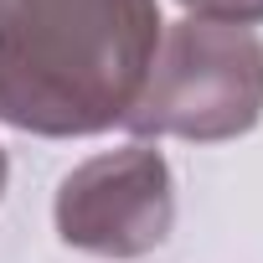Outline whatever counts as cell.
Returning <instances> with one entry per match:
<instances>
[{"label":"cell","mask_w":263,"mask_h":263,"mask_svg":"<svg viewBox=\"0 0 263 263\" xmlns=\"http://www.w3.org/2000/svg\"><path fill=\"white\" fill-rule=\"evenodd\" d=\"M57 232L98 258H145L176 227L171 165L150 145H124L83 160L57 186Z\"/></svg>","instance_id":"3957f363"},{"label":"cell","mask_w":263,"mask_h":263,"mask_svg":"<svg viewBox=\"0 0 263 263\" xmlns=\"http://www.w3.org/2000/svg\"><path fill=\"white\" fill-rule=\"evenodd\" d=\"M6 176H11V165H6V150H0V196H6Z\"/></svg>","instance_id":"5b68a950"},{"label":"cell","mask_w":263,"mask_h":263,"mask_svg":"<svg viewBox=\"0 0 263 263\" xmlns=\"http://www.w3.org/2000/svg\"><path fill=\"white\" fill-rule=\"evenodd\" d=\"M160 36L155 0H0V124L42 140L124 124Z\"/></svg>","instance_id":"6da1fadb"},{"label":"cell","mask_w":263,"mask_h":263,"mask_svg":"<svg viewBox=\"0 0 263 263\" xmlns=\"http://www.w3.org/2000/svg\"><path fill=\"white\" fill-rule=\"evenodd\" d=\"M263 119V42L248 26L176 21L160 36L150 78L124 114V129L140 140H237Z\"/></svg>","instance_id":"7a4b0ae2"},{"label":"cell","mask_w":263,"mask_h":263,"mask_svg":"<svg viewBox=\"0 0 263 263\" xmlns=\"http://www.w3.org/2000/svg\"><path fill=\"white\" fill-rule=\"evenodd\" d=\"M191 21H222V26H253L263 21V0H181Z\"/></svg>","instance_id":"277c9868"}]
</instances>
